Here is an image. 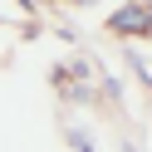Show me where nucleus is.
Listing matches in <instances>:
<instances>
[{
    "label": "nucleus",
    "instance_id": "f257e3e1",
    "mask_svg": "<svg viewBox=\"0 0 152 152\" xmlns=\"http://www.w3.org/2000/svg\"><path fill=\"white\" fill-rule=\"evenodd\" d=\"M108 30H118V34H147L152 30V5H123L118 15H108Z\"/></svg>",
    "mask_w": 152,
    "mask_h": 152
}]
</instances>
